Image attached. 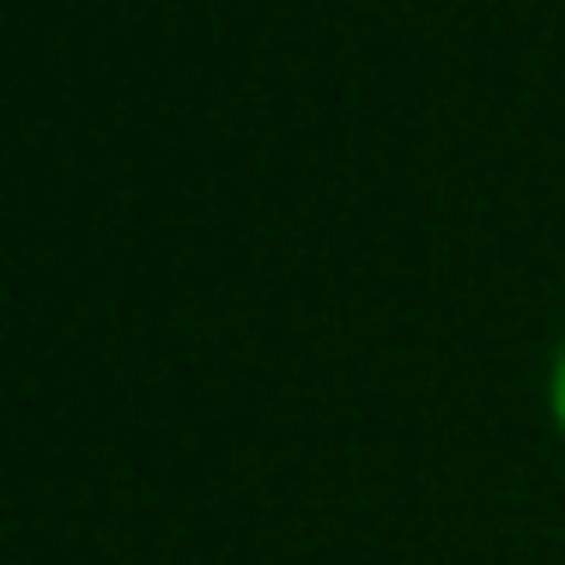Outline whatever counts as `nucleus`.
I'll return each instance as SVG.
<instances>
[{"label": "nucleus", "mask_w": 565, "mask_h": 565, "mask_svg": "<svg viewBox=\"0 0 565 565\" xmlns=\"http://www.w3.org/2000/svg\"><path fill=\"white\" fill-rule=\"evenodd\" d=\"M553 414H559V426H565V347H559V359H553Z\"/></svg>", "instance_id": "1"}]
</instances>
